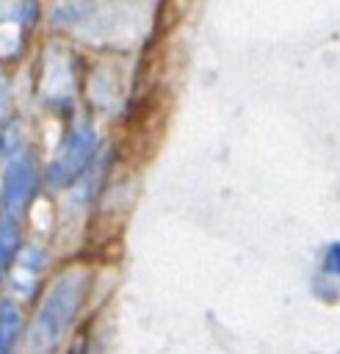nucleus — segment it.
Returning <instances> with one entry per match:
<instances>
[{
  "label": "nucleus",
  "mask_w": 340,
  "mask_h": 354,
  "mask_svg": "<svg viewBox=\"0 0 340 354\" xmlns=\"http://www.w3.org/2000/svg\"><path fill=\"white\" fill-rule=\"evenodd\" d=\"M326 271H332L340 279V243H332L326 249Z\"/></svg>",
  "instance_id": "nucleus-8"
},
{
  "label": "nucleus",
  "mask_w": 340,
  "mask_h": 354,
  "mask_svg": "<svg viewBox=\"0 0 340 354\" xmlns=\"http://www.w3.org/2000/svg\"><path fill=\"white\" fill-rule=\"evenodd\" d=\"M39 185V160L36 155L19 144L6 152L3 180H0V213L8 218H22V213L30 207L33 194Z\"/></svg>",
  "instance_id": "nucleus-3"
},
{
  "label": "nucleus",
  "mask_w": 340,
  "mask_h": 354,
  "mask_svg": "<svg viewBox=\"0 0 340 354\" xmlns=\"http://www.w3.org/2000/svg\"><path fill=\"white\" fill-rule=\"evenodd\" d=\"M22 335V310L14 299H0V354H11Z\"/></svg>",
  "instance_id": "nucleus-5"
},
{
  "label": "nucleus",
  "mask_w": 340,
  "mask_h": 354,
  "mask_svg": "<svg viewBox=\"0 0 340 354\" xmlns=\"http://www.w3.org/2000/svg\"><path fill=\"white\" fill-rule=\"evenodd\" d=\"M97 149H100V136H97L94 124H91V122H75V124L64 133V138H61L55 155L50 158L47 171H44V180H47L53 188H66V185H72V183L94 163Z\"/></svg>",
  "instance_id": "nucleus-2"
},
{
  "label": "nucleus",
  "mask_w": 340,
  "mask_h": 354,
  "mask_svg": "<svg viewBox=\"0 0 340 354\" xmlns=\"http://www.w3.org/2000/svg\"><path fill=\"white\" fill-rule=\"evenodd\" d=\"M88 290H91V274L86 268H69L55 277L28 332V343L33 351H50L64 340L69 326L77 321Z\"/></svg>",
  "instance_id": "nucleus-1"
},
{
  "label": "nucleus",
  "mask_w": 340,
  "mask_h": 354,
  "mask_svg": "<svg viewBox=\"0 0 340 354\" xmlns=\"http://www.w3.org/2000/svg\"><path fill=\"white\" fill-rule=\"evenodd\" d=\"M19 243H22V238H19V221L0 213V279L14 266L17 254L22 252Z\"/></svg>",
  "instance_id": "nucleus-6"
},
{
  "label": "nucleus",
  "mask_w": 340,
  "mask_h": 354,
  "mask_svg": "<svg viewBox=\"0 0 340 354\" xmlns=\"http://www.w3.org/2000/svg\"><path fill=\"white\" fill-rule=\"evenodd\" d=\"M6 113H8V86H6V80L0 77V155L3 152H8V147H6Z\"/></svg>",
  "instance_id": "nucleus-7"
},
{
  "label": "nucleus",
  "mask_w": 340,
  "mask_h": 354,
  "mask_svg": "<svg viewBox=\"0 0 340 354\" xmlns=\"http://www.w3.org/2000/svg\"><path fill=\"white\" fill-rule=\"evenodd\" d=\"M41 263H44V257H41V252H39L36 246H25V249L17 254V260H14V274H11V293H14V296H8V299L22 301V299H30V296H33V290H36V285H39Z\"/></svg>",
  "instance_id": "nucleus-4"
}]
</instances>
